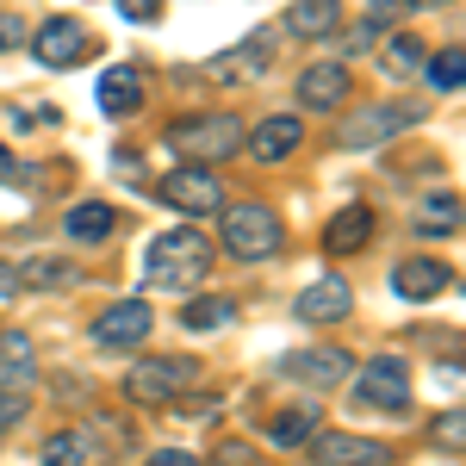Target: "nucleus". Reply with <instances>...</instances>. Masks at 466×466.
<instances>
[{
	"instance_id": "obj_19",
	"label": "nucleus",
	"mask_w": 466,
	"mask_h": 466,
	"mask_svg": "<svg viewBox=\"0 0 466 466\" xmlns=\"http://www.w3.org/2000/svg\"><path fill=\"white\" fill-rule=\"evenodd\" d=\"M63 230H69L75 243H106L112 230H118V212H112L106 199H81V206H69Z\"/></svg>"
},
{
	"instance_id": "obj_23",
	"label": "nucleus",
	"mask_w": 466,
	"mask_h": 466,
	"mask_svg": "<svg viewBox=\"0 0 466 466\" xmlns=\"http://www.w3.org/2000/svg\"><path fill=\"white\" fill-rule=\"evenodd\" d=\"M423 56H430V50H423V37L398 32V37H386V50H380V69H386V75H410Z\"/></svg>"
},
{
	"instance_id": "obj_36",
	"label": "nucleus",
	"mask_w": 466,
	"mask_h": 466,
	"mask_svg": "<svg viewBox=\"0 0 466 466\" xmlns=\"http://www.w3.org/2000/svg\"><path fill=\"white\" fill-rule=\"evenodd\" d=\"M410 6H417V13H448L454 0H410Z\"/></svg>"
},
{
	"instance_id": "obj_22",
	"label": "nucleus",
	"mask_w": 466,
	"mask_h": 466,
	"mask_svg": "<svg viewBox=\"0 0 466 466\" xmlns=\"http://www.w3.org/2000/svg\"><path fill=\"white\" fill-rule=\"evenodd\" d=\"M318 430H323V410H318V404H292V410L274 417V441H280V448H305Z\"/></svg>"
},
{
	"instance_id": "obj_29",
	"label": "nucleus",
	"mask_w": 466,
	"mask_h": 466,
	"mask_svg": "<svg viewBox=\"0 0 466 466\" xmlns=\"http://www.w3.org/2000/svg\"><path fill=\"white\" fill-rule=\"evenodd\" d=\"M435 441H448V448L461 454V441H466V423H461V410H448V417L435 423Z\"/></svg>"
},
{
	"instance_id": "obj_1",
	"label": "nucleus",
	"mask_w": 466,
	"mask_h": 466,
	"mask_svg": "<svg viewBox=\"0 0 466 466\" xmlns=\"http://www.w3.org/2000/svg\"><path fill=\"white\" fill-rule=\"evenodd\" d=\"M212 274V243L193 230V224H180V230H162V237H149L144 249V287H162V292H193L199 280Z\"/></svg>"
},
{
	"instance_id": "obj_2",
	"label": "nucleus",
	"mask_w": 466,
	"mask_h": 466,
	"mask_svg": "<svg viewBox=\"0 0 466 466\" xmlns=\"http://www.w3.org/2000/svg\"><path fill=\"white\" fill-rule=\"evenodd\" d=\"M168 149L180 162H230L243 149V118L237 112H199V118H175L168 125Z\"/></svg>"
},
{
	"instance_id": "obj_14",
	"label": "nucleus",
	"mask_w": 466,
	"mask_h": 466,
	"mask_svg": "<svg viewBox=\"0 0 466 466\" xmlns=\"http://www.w3.org/2000/svg\"><path fill=\"white\" fill-rule=\"evenodd\" d=\"M349 100V63H311L299 75V106L305 112H336Z\"/></svg>"
},
{
	"instance_id": "obj_17",
	"label": "nucleus",
	"mask_w": 466,
	"mask_h": 466,
	"mask_svg": "<svg viewBox=\"0 0 466 466\" xmlns=\"http://www.w3.org/2000/svg\"><path fill=\"white\" fill-rule=\"evenodd\" d=\"M287 373L305 380V386H342L355 373V360L342 355V349H305V355H287Z\"/></svg>"
},
{
	"instance_id": "obj_6",
	"label": "nucleus",
	"mask_w": 466,
	"mask_h": 466,
	"mask_svg": "<svg viewBox=\"0 0 466 466\" xmlns=\"http://www.w3.org/2000/svg\"><path fill=\"white\" fill-rule=\"evenodd\" d=\"M87 50H94V32H87L75 13H56V19H44L32 32V56L44 69H75Z\"/></svg>"
},
{
	"instance_id": "obj_25",
	"label": "nucleus",
	"mask_w": 466,
	"mask_h": 466,
	"mask_svg": "<svg viewBox=\"0 0 466 466\" xmlns=\"http://www.w3.org/2000/svg\"><path fill=\"white\" fill-rule=\"evenodd\" d=\"M430 63V87L435 94H461V81H466V56H461V44H448L441 56H423Z\"/></svg>"
},
{
	"instance_id": "obj_21",
	"label": "nucleus",
	"mask_w": 466,
	"mask_h": 466,
	"mask_svg": "<svg viewBox=\"0 0 466 466\" xmlns=\"http://www.w3.org/2000/svg\"><path fill=\"white\" fill-rule=\"evenodd\" d=\"M44 461L50 466H87V461H100V441L81 435V430H56V435H44Z\"/></svg>"
},
{
	"instance_id": "obj_27",
	"label": "nucleus",
	"mask_w": 466,
	"mask_h": 466,
	"mask_svg": "<svg viewBox=\"0 0 466 466\" xmlns=\"http://www.w3.org/2000/svg\"><path fill=\"white\" fill-rule=\"evenodd\" d=\"M69 280H75V268L56 261V255H37V261L19 268V287H69Z\"/></svg>"
},
{
	"instance_id": "obj_9",
	"label": "nucleus",
	"mask_w": 466,
	"mask_h": 466,
	"mask_svg": "<svg viewBox=\"0 0 466 466\" xmlns=\"http://www.w3.org/2000/svg\"><path fill=\"white\" fill-rule=\"evenodd\" d=\"M149 323H156L149 299H118V305H106V311L94 318V342H100V349H137L149 336Z\"/></svg>"
},
{
	"instance_id": "obj_26",
	"label": "nucleus",
	"mask_w": 466,
	"mask_h": 466,
	"mask_svg": "<svg viewBox=\"0 0 466 466\" xmlns=\"http://www.w3.org/2000/svg\"><path fill=\"white\" fill-rule=\"evenodd\" d=\"M230 311H237L230 299H187L180 323H187V329H224V323H230Z\"/></svg>"
},
{
	"instance_id": "obj_10",
	"label": "nucleus",
	"mask_w": 466,
	"mask_h": 466,
	"mask_svg": "<svg viewBox=\"0 0 466 466\" xmlns=\"http://www.w3.org/2000/svg\"><path fill=\"white\" fill-rule=\"evenodd\" d=\"M305 448H311V461H318V466H386V461H392V448L373 441V435H323L318 430Z\"/></svg>"
},
{
	"instance_id": "obj_30",
	"label": "nucleus",
	"mask_w": 466,
	"mask_h": 466,
	"mask_svg": "<svg viewBox=\"0 0 466 466\" xmlns=\"http://www.w3.org/2000/svg\"><path fill=\"white\" fill-rule=\"evenodd\" d=\"M25 44V19L19 13H0V50H19Z\"/></svg>"
},
{
	"instance_id": "obj_37",
	"label": "nucleus",
	"mask_w": 466,
	"mask_h": 466,
	"mask_svg": "<svg viewBox=\"0 0 466 466\" xmlns=\"http://www.w3.org/2000/svg\"><path fill=\"white\" fill-rule=\"evenodd\" d=\"M13 175H19V168H13V149L0 144V180H13Z\"/></svg>"
},
{
	"instance_id": "obj_3",
	"label": "nucleus",
	"mask_w": 466,
	"mask_h": 466,
	"mask_svg": "<svg viewBox=\"0 0 466 466\" xmlns=\"http://www.w3.org/2000/svg\"><path fill=\"white\" fill-rule=\"evenodd\" d=\"M199 380V360H180V355H156V360H137L125 373V398L131 404H180Z\"/></svg>"
},
{
	"instance_id": "obj_28",
	"label": "nucleus",
	"mask_w": 466,
	"mask_h": 466,
	"mask_svg": "<svg viewBox=\"0 0 466 466\" xmlns=\"http://www.w3.org/2000/svg\"><path fill=\"white\" fill-rule=\"evenodd\" d=\"M25 423V392L19 386H0V435H13Z\"/></svg>"
},
{
	"instance_id": "obj_15",
	"label": "nucleus",
	"mask_w": 466,
	"mask_h": 466,
	"mask_svg": "<svg viewBox=\"0 0 466 466\" xmlns=\"http://www.w3.org/2000/svg\"><path fill=\"white\" fill-rule=\"evenodd\" d=\"M94 94H100V112H106V118H125V112L144 106V69H137V63H106Z\"/></svg>"
},
{
	"instance_id": "obj_12",
	"label": "nucleus",
	"mask_w": 466,
	"mask_h": 466,
	"mask_svg": "<svg viewBox=\"0 0 466 466\" xmlns=\"http://www.w3.org/2000/svg\"><path fill=\"white\" fill-rule=\"evenodd\" d=\"M292 311H299L305 323H342L349 311H355V292H349L342 274H323V280H311V287L292 299Z\"/></svg>"
},
{
	"instance_id": "obj_18",
	"label": "nucleus",
	"mask_w": 466,
	"mask_h": 466,
	"mask_svg": "<svg viewBox=\"0 0 466 466\" xmlns=\"http://www.w3.org/2000/svg\"><path fill=\"white\" fill-rule=\"evenodd\" d=\"M37 380V342L25 329H0V386H32Z\"/></svg>"
},
{
	"instance_id": "obj_35",
	"label": "nucleus",
	"mask_w": 466,
	"mask_h": 466,
	"mask_svg": "<svg viewBox=\"0 0 466 466\" xmlns=\"http://www.w3.org/2000/svg\"><path fill=\"white\" fill-rule=\"evenodd\" d=\"M13 292H19V268H13V261H0V299H13Z\"/></svg>"
},
{
	"instance_id": "obj_8",
	"label": "nucleus",
	"mask_w": 466,
	"mask_h": 466,
	"mask_svg": "<svg viewBox=\"0 0 466 466\" xmlns=\"http://www.w3.org/2000/svg\"><path fill=\"white\" fill-rule=\"evenodd\" d=\"M423 112L417 106H367L355 118H342V149H373V144H392L398 131H410Z\"/></svg>"
},
{
	"instance_id": "obj_13",
	"label": "nucleus",
	"mask_w": 466,
	"mask_h": 466,
	"mask_svg": "<svg viewBox=\"0 0 466 466\" xmlns=\"http://www.w3.org/2000/svg\"><path fill=\"white\" fill-rule=\"evenodd\" d=\"M243 144H249L255 162H287L292 149L305 144V125H299L292 112H274V118H261L255 131H243Z\"/></svg>"
},
{
	"instance_id": "obj_34",
	"label": "nucleus",
	"mask_w": 466,
	"mask_h": 466,
	"mask_svg": "<svg viewBox=\"0 0 466 466\" xmlns=\"http://www.w3.org/2000/svg\"><path fill=\"white\" fill-rule=\"evenodd\" d=\"M218 461H255V448H249V441H224V448H218Z\"/></svg>"
},
{
	"instance_id": "obj_20",
	"label": "nucleus",
	"mask_w": 466,
	"mask_h": 466,
	"mask_svg": "<svg viewBox=\"0 0 466 466\" xmlns=\"http://www.w3.org/2000/svg\"><path fill=\"white\" fill-rule=\"evenodd\" d=\"M342 25V0H292L287 32L292 37H329Z\"/></svg>"
},
{
	"instance_id": "obj_16",
	"label": "nucleus",
	"mask_w": 466,
	"mask_h": 466,
	"mask_svg": "<svg viewBox=\"0 0 466 466\" xmlns=\"http://www.w3.org/2000/svg\"><path fill=\"white\" fill-rule=\"evenodd\" d=\"M373 243V206H342V212L323 224V249L329 255H355Z\"/></svg>"
},
{
	"instance_id": "obj_5",
	"label": "nucleus",
	"mask_w": 466,
	"mask_h": 466,
	"mask_svg": "<svg viewBox=\"0 0 466 466\" xmlns=\"http://www.w3.org/2000/svg\"><path fill=\"white\" fill-rule=\"evenodd\" d=\"M162 199L187 218H206V212H224V180L206 168V162H180L175 175H162Z\"/></svg>"
},
{
	"instance_id": "obj_11",
	"label": "nucleus",
	"mask_w": 466,
	"mask_h": 466,
	"mask_svg": "<svg viewBox=\"0 0 466 466\" xmlns=\"http://www.w3.org/2000/svg\"><path fill=\"white\" fill-rule=\"evenodd\" d=\"M448 287H454V268L435 261V255H410V261H398V268H392V292H398V299H410V305L441 299Z\"/></svg>"
},
{
	"instance_id": "obj_24",
	"label": "nucleus",
	"mask_w": 466,
	"mask_h": 466,
	"mask_svg": "<svg viewBox=\"0 0 466 466\" xmlns=\"http://www.w3.org/2000/svg\"><path fill=\"white\" fill-rule=\"evenodd\" d=\"M417 230H423V237H454V230H461V193L430 199V206H423V218H417Z\"/></svg>"
},
{
	"instance_id": "obj_31",
	"label": "nucleus",
	"mask_w": 466,
	"mask_h": 466,
	"mask_svg": "<svg viewBox=\"0 0 466 466\" xmlns=\"http://www.w3.org/2000/svg\"><path fill=\"white\" fill-rule=\"evenodd\" d=\"M404 13H410V0H373L367 19H373V25H392V19H404Z\"/></svg>"
},
{
	"instance_id": "obj_33",
	"label": "nucleus",
	"mask_w": 466,
	"mask_h": 466,
	"mask_svg": "<svg viewBox=\"0 0 466 466\" xmlns=\"http://www.w3.org/2000/svg\"><path fill=\"white\" fill-rule=\"evenodd\" d=\"M149 466H193V454H180V448H156Z\"/></svg>"
},
{
	"instance_id": "obj_32",
	"label": "nucleus",
	"mask_w": 466,
	"mask_h": 466,
	"mask_svg": "<svg viewBox=\"0 0 466 466\" xmlns=\"http://www.w3.org/2000/svg\"><path fill=\"white\" fill-rule=\"evenodd\" d=\"M112 6H118V13H125V19H137V25H144V19H156V13H162V0H112Z\"/></svg>"
},
{
	"instance_id": "obj_7",
	"label": "nucleus",
	"mask_w": 466,
	"mask_h": 466,
	"mask_svg": "<svg viewBox=\"0 0 466 466\" xmlns=\"http://www.w3.org/2000/svg\"><path fill=\"white\" fill-rule=\"evenodd\" d=\"M360 404L367 410H410V367L398 355H380L360 367Z\"/></svg>"
},
{
	"instance_id": "obj_4",
	"label": "nucleus",
	"mask_w": 466,
	"mask_h": 466,
	"mask_svg": "<svg viewBox=\"0 0 466 466\" xmlns=\"http://www.w3.org/2000/svg\"><path fill=\"white\" fill-rule=\"evenodd\" d=\"M287 243V230H280V218L268 212V206H237V212H224V255H237V261H268V255H280Z\"/></svg>"
}]
</instances>
